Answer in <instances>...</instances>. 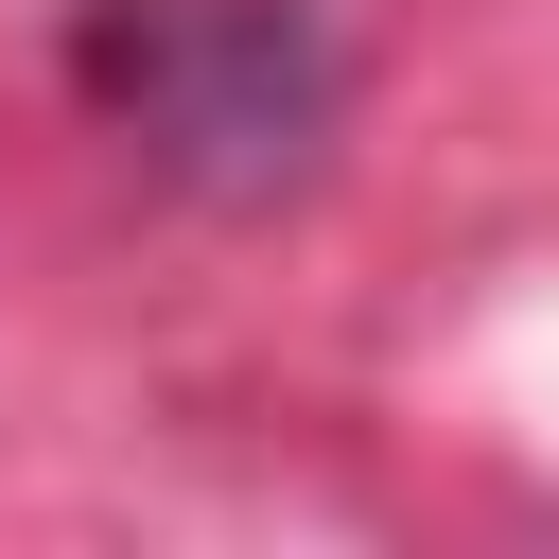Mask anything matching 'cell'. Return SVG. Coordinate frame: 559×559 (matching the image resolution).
<instances>
[{"instance_id": "obj_1", "label": "cell", "mask_w": 559, "mask_h": 559, "mask_svg": "<svg viewBox=\"0 0 559 559\" xmlns=\"http://www.w3.org/2000/svg\"><path fill=\"white\" fill-rule=\"evenodd\" d=\"M87 87H105L157 157L245 175V192L297 175L314 122H332V52H314L297 0H105V17H87Z\"/></svg>"}]
</instances>
